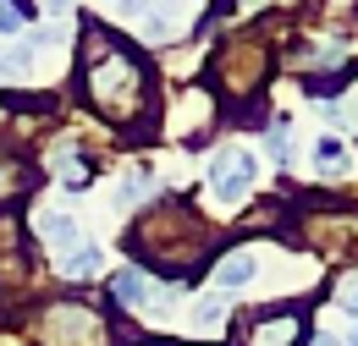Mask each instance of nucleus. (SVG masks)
<instances>
[{"mask_svg":"<svg viewBox=\"0 0 358 346\" xmlns=\"http://www.w3.org/2000/svg\"><path fill=\"white\" fill-rule=\"evenodd\" d=\"M254 171H259V165H254V154H248L243 143H226L221 154L210 160V193H215L221 204H237V198L254 187Z\"/></svg>","mask_w":358,"mask_h":346,"instance_id":"obj_1","label":"nucleus"},{"mask_svg":"<svg viewBox=\"0 0 358 346\" xmlns=\"http://www.w3.org/2000/svg\"><path fill=\"white\" fill-rule=\"evenodd\" d=\"M110 292H116V303H122V308H149L155 280H149V275H138V269H122V275L110 280Z\"/></svg>","mask_w":358,"mask_h":346,"instance_id":"obj_2","label":"nucleus"},{"mask_svg":"<svg viewBox=\"0 0 358 346\" xmlns=\"http://www.w3.org/2000/svg\"><path fill=\"white\" fill-rule=\"evenodd\" d=\"M105 264V253H99V242H78V248H66V259H61V269L72 275V280H89L94 269Z\"/></svg>","mask_w":358,"mask_h":346,"instance_id":"obj_3","label":"nucleus"},{"mask_svg":"<svg viewBox=\"0 0 358 346\" xmlns=\"http://www.w3.org/2000/svg\"><path fill=\"white\" fill-rule=\"evenodd\" d=\"M248 280H254V259H248V253H237V259H226L221 269H215V286H221V292L248 286Z\"/></svg>","mask_w":358,"mask_h":346,"instance_id":"obj_4","label":"nucleus"},{"mask_svg":"<svg viewBox=\"0 0 358 346\" xmlns=\"http://www.w3.org/2000/svg\"><path fill=\"white\" fill-rule=\"evenodd\" d=\"M39 231H45L50 242H61V248H78V242H83V236H78V225H72L66 215H39Z\"/></svg>","mask_w":358,"mask_h":346,"instance_id":"obj_5","label":"nucleus"},{"mask_svg":"<svg viewBox=\"0 0 358 346\" xmlns=\"http://www.w3.org/2000/svg\"><path fill=\"white\" fill-rule=\"evenodd\" d=\"M314 160H320V171H325V176L348 171V149H342L336 137H320V143H314Z\"/></svg>","mask_w":358,"mask_h":346,"instance_id":"obj_6","label":"nucleus"},{"mask_svg":"<svg viewBox=\"0 0 358 346\" xmlns=\"http://www.w3.org/2000/svg\"><path fill=\"white\" fill-rule=\"evenodd\" d=\"M215 324H226V297H199V308H193V330H215Z\"/></svg>","mask_w":358,"mask_h":346,"instance_id":"obj_7","label":"nucleus"},{"mask_svg":"<svg viewBox=\"0 0 358 346\" xmlns=\"http://www.w3.org/2000/svg\"><path fill=\"white\" fill-rule=\"evenodd\" d=\"M149 187H155V171H149V165H143V171H127V181H122V193H116V204L127 209V204H133V198H143Z\"/></svg>","mask_w":358,"mask_h":346,"instance_id":"obj_8","label":"nucleus"},{"mask_svg":"<svg viewBox=\"0 0 358 346\" xmlns=\"http://www.w3.org/2000/svg\"><path fill=\"white\" fill-rule=\"evenodd\" d=\"M0 39H22V6L0 0Z\"/></svg>","mask_w":358,"mask_h":346,"instance_id":"obj_9","label":"nucleus"},{"mask_svg":"<svg viewBox=\"0 0 358 346\" xmlns=\"http://www.w3.org/2000/svg\"><path fill=\"white\" fill-rule=\"evenodd\" d=\"M265 154H270V165H281V160H287V121H270V132H265Z\"/></svg>","mask_w":358,"mask_h":346,"instance_id":"obj_10","label":"nucleus"},{"mask_svg":"<svg viewBox=\"0 0 358 346\" xmlns=\"http://www.w3.org/2000/svg\"><path fill=\"white\" fill-rule=\"evenodd\" d=\"M149 6H155V0H122V11H127V17H138V11H149Z\"/></svg>","mask_w":358,"mask_h":346,"instance_id":"obj_11","label":"nucleus"},{"mask_svg":"<svg viewBox=\"0 0 358 346\" xmlns=\"http://www.w3.org/2000/svg\"><path fill=\"white\" fill-rule=\"evenodd\" d=\"M66 6H72V0H45V11H50V17H61Z\"/></svg>","mask_w":358,"mask_h":346,"instance_id":"obj_12","label":"nucleus"},{"mask_svg":"<svg viewBox=\"0 0 358 346\" xmlns=\"http://www.w3.org/2000/svg\"><path fill=\"white\" fill-rule=\"evenodd\" d=\"M342 303H348V308L358 313V286H348V297H342Z\"/></svg>","mask_w":358,"mask_h":346,"instance_id":"obj_13","label":"nucleus"},{"mask_svg":"<svg viewBox=\"0 0 358 346\" xmlns=\"http://www.w3.org/2000/svg\"><path fill=\"white\" fill-rule=\"evenodd\" d=\"M348 346H358V324H353V330H348Z\"/></svg>","mask_w":358,"mask_h":346,"instance_id":"obj_14","label":"nucleus"},{"mask_svg":"<svg viewBox=\"0 0 358 346\" xmlns=\"http://www.w3.org/2000/svg\"><path fill=\"white\" fill-rule=\"evenodd\" d=\"M314 346H336V341H325V336H320V341H314Z\"/></svg>","mask_w":358,"mask_h":346,"instance_id":"obj_15","label":"nucleus"}]
</instances>
